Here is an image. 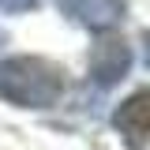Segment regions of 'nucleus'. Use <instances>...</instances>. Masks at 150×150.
<instances>
[{"label":"nucleus","instance_id":"1","mask_svg":"<svg viewBox=\"0 0 150 150\" xmlns=\"http://www.w3.org/2000/svg\"><path fill=\"white\" fill-rule=\"evenodd\" d=\"M64 94V71L41 56L0 60V98L23 109H49Z\"/></svg>","mask_w":150,"mask_h":150},{"label":"nucleus","instance_id":"6","mask_svg":"<svg viewBox=\"0 0 150 150\" xmlns=\"http://www.w3.org/2000/svg\"><path fill=\"white\" fill-rule=\"evenodd\" d=\"M4 41H8V34H4V30H0V49H4Z\"/></svg>","mask_w":150,"mask_h":150},{"label":"nucleus","instance_id":"2","mask_svg":"<svg viewBox=\"0 0 150 150\" xmlns=\"http://www.w3.org/2000/svg\"><path fill=\"white\" fill-rule=\"evenodd\" d=\"M56 4H60V11L68 19H75L86 30H98V34L120 26L124 23V11H128L124 0H56Z\"/></svg>","mask_w":150,"mask_h":150},{"label":"nucleus","instance_id":"4","mask_svg":"<svg viewBox=\"0 0 150 150\" xmlns=\"http://www.w3.org/2000/svg\"><path fill=\"white\" fill-rule=\"evenodd\" d=\"M150 94L146 90H135L128 101H120V109L112 116L116 131L124 135V143L131 150H146V128H150Z\"/></svg>","mask_w":150,"mask_h":150},{"label":"nucleus","instance_id":"5","mask_svg":"<svg viewBox=\"0 0 150 150\" xmlns=\"http://www.w3.org/2000/svg\"><path fill=\"white\" fill-rule=\"evenodd\" d=\"M38 0H0V11H26V8H34Z\"/></svg>","mask_w":150,"mask_h":150},{"label":"nucleus","instance_id":"3","mask_svg":"<svg viewBox=\"0 0 150 150\" xmlns=\"http://www.w3.org/2000/svg\"><path fill=\"white\" fill-rule=\"evenodd\" d=\"M131 68V49L124 41H116V38H105V41H98L90 53V79L98 86H112V83H120Z\"/></svg>","mask_w":150,"mask_h":150}]
</instances>
